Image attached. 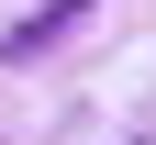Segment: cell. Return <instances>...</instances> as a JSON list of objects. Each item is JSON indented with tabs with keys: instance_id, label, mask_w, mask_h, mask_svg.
<instances>
[{
	"instance_id": "cell-1",
	"label": "cell",
	"mask_w": 156,
	"mask_h": 145,
	"mask_svg": "<svg viewBox=\"0 0 156 145\" xmlns=\"http://www.w3.org/2000/svg\"><path fill=\"white\" fill-rule=\"evenodd\" d=\"M78 23H89V0H45L34 23H11V34H0V67H23V56H45L56 34H78Z\"/></svg>"
}]
</instances>
